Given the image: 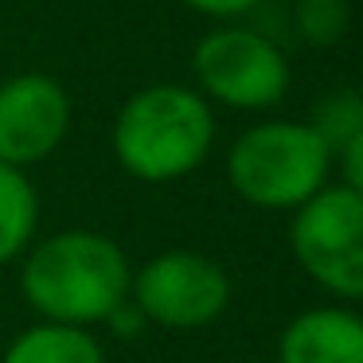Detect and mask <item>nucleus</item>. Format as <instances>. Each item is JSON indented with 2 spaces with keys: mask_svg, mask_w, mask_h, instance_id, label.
<instances>
[{
  "mask_svg": "<svg viewBox=\"0 0 363 363\" xmlns=\"http://www.w3.org/2000/svg\"><path fill=\"white\" fill-rule=\"evenodd\" d=\"M28 305L51 324H98L110 320L133 289L129 258L113 238L98 230H59L43 238L20 274Z\"/></svg>",
  "mask_w": 363,
  "mask_h": 363,
  "instance_id": "f257e3e1",
  "label": "nucleus"
},
{
  "mask_svg": "<svg viewBox=\"0 0 363 363\" xmlns=\"http://www.w3.org/2000/svg\"><path fill=\"white\" fill-rule=\"evenodd\" d=\"M215 141V113L199 90L157 82L125 98L113 118V157L133 180L172 184L196 172Z\"/></svg>",
  "mask_w": 363,
  "mask_h": 363,
  "instance_id": "f03ea898",
  "label": "nucleus"
},
{
  "mask_svg": "<svg viewBox=\"0 0 363 363\" xmlns=\"http://www.w3.org/2000/svg\"><path fill=\"white\" fill-rule=\"evenodd\" d=\"M332 149L308 121H262L246 129L227 157V180L262 211H297L328 180Z\"/></svg>",
  "mask_w": 363,
  "mask_h": 363,
  "instance_id": "7ed1b4c3",
  "label": "nucleus"
},
{
  "mask_svg": "<svg viewBox=\"0 0 363 363\" xmlns=\"http://www.w3.org/2000/svg\"><path fill=\"white\" fill-rule=\"evenodd\" d=\"M289 242L301 269L328 293L363 301V196L320 188L297 207Z\"/></svg>",
  "mask_w": 363,
  "mask_h": 363,
  "instance_id": "20e7f679",
  "label": "nucleus"
},
{
  "mask_svg": "<svg viewBox=\"0 0 363 363\" xmlns=\"http://www.w3.org/2000/svg\"><path fill=\"white\" fill-rule=\"evenodd\" d=\"M191 71L207 98L230 110H269L289 90V63L262 32L223 28L196 43Z\"/></svg>",
  "mask_w": 363,
  "mask_h": 363,
  "instance_id": "39448f33",
  "label": "nucleus"
},
{
  "mask_svg": "<svg viewBox=\"0 0 363 363\" xmlns=\"http://www.w3.org/2000/svg\"><path fill=\"white\" fill-rule=\"evenodd\" d=\"M129 301L145 320L172 332H191L223 316L230 301V281L219 262L196 250H168L137 269Z\"/></svg>",
  "mask_w": 363,
  "mask_h": 363,
  "instance_id": "423d86ee",
  "label": "nucleus"
},
{
  "mask_svg": "<svg viewBox=\"0 0 363 363\" xmlns=\"http://www.w3.org/2000/svg\"><path fill=\"white\" fill-rule=\"evenodd\" d=\"M71 129V94L51 74H16L0 82V164L28 168L63 145Z\"/></svg>",
  "mask_w": 363,
  "mask_h": 363,
  "instance_id": "0eeeda50",
  "label": "nucleus"
},
{
  "mask_svg": "<svg viewBox=\"0 0 363 363\" xmlns=\"http://www.w3.org/2000/svg\"><path fill=\"white\" fill-rule=\"evenodd\" d=\"M277 363H363V316L347 308H308L277 340Z\"/></svg>",
  "mask_w": 363,
  "mask_h": 363,
  "instance_id": "6e6552de",
  "label": "nucleus"
},
{
  "mask_svg": "<svg viewBox=\"0 0 363 363\" xmlns=\"http://www.w3.org/2000/svg\"><path fill=\"white\" fill-rule=\"evenodd\" d=\"M0 363H106L102 344L74 324H35L9 344Z\"/></svg>",
  "mask_w": 363,
  "mask_h": 363,
  "instance_id": "1a4fd4ad",
  "label": "nucleus"
},
{
  "mask_svg": "<svg viewBox=\"0 0 363 363\" xmlns=\"http://www.w3.org/2000/svg\"><path fill=\"white\" fill-rule=\"evenodd\" d=\"M35 227H40V196L24 168L0 164V266L28 250Z\"/></svg>",
  "mask_w": 363,
  "mask_h": 363,
  "instance_id": "9d476101",
  "label": "nucleus"
},
{
  "mask_svg": "<svg viewBox=\"0 0 363 363\" xmlns=\"http://www.w3.org/2000/svg\"><path fill=\"white\" fill-rule=\"evenodd\" d=\"M308 125H313V133L320 137L332 149V157H336V152L363 129V94H355V90H332L328 98L316 102V113H313Z\"/></svg>",
  "mask_w": 363,
  "mask_h": 363,
  "instance_id": "9b49d317",
  "label": "nucleus"
},
{
  "mask_svg": "<svg viewBox=\"0 0 363 363\" xmlns=\"http://www.w3.org/2000/svg\"><path fill=\"white\" fill-rule=\"evenodd\" d=\"M297 24L308 43H336L347 32V4L344 0H301Z\"/></svg>",
  "mask_w": 363,
  "mask_h": 363,
  "instance_id": "f8f14e48",
  "label": "nucleus"
},
{
  "mask_svg": "<svg viewBox=\"0 0 363 363\" xmlns=\"http://www.w3.org/2000/svg\"><path fill=\"white\" fill-rule=\"evenodd\" d=\"M336 157H340V172H344V188H352L363 196V129L336 152Z\"/></svg>",
  "mask_w": 363,
  "mask_h": 363,
  "instance_id": "ddd939ff",
  "label": "nucleus"
},
{
  "mask_svg": "<svg viewBox=\"0 0 363 363\" xmlns=\"http://www.w3.org/2000/svg\"><path fill=\"white\" fill-rule=\"evenodd\" d=\"M191 12H203V16H215V20H230V16H242L250 12L258 0H184Z\"/></svg>",
  "mask_w": 363,
  "mask_h": 363,
  "instance_id": "4468645a",
  "label": "nucleus"
},
{
  "mask_svg": "<svg viewBox=\"0 0 363 363\" xmlns=\"http://www.w3.org/2000/svg\"><path fill=\"white\" fill-rule=\"evenodd\" d=\"M141 320H145V316L137 313L133 301H125L121 308H113V316H110V324L118 328V336H133V332H141Z\"/></svg>",
  "mask_w": 363,
  "mask_h": 363,
  "instance_id": "2eb2a0df",
  "label": "nucleus"
}]
</instances>
